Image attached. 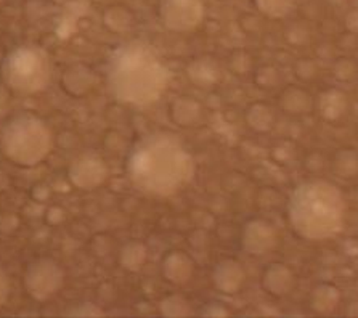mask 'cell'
Wrapping results in <instances>:
<instances>
[{
  "mask_svg": "<svg viewBox=\"0 0 358 318\" xmlns=\"http://www.w3.org/2000/svg\"><path fill=\"white\" fill-rule=\"evenodd\" d=\"M127 175L138 191L167 198L193 179L194 161L177 136L156 132L140 138L130 150Z\"/></svg>",
  "mask_w": 358,
  "mask_h": 318,
  "instance_id": "cell-1",
  "label": "cell"
},
{
  "mask_svg": "<svg viewBox=\"0 0 358 318\" xmlns=\"http://www.w3.org/2000/svg\"><path fill=\"white\" fill-rule=\"evenodd\" d=\"M106 80L117 101L146 106L161 99L171 82V73L148 44L132 41L111 53Z\"/></svg>",
  "mask_w": 358,
  "mask_h": 318,
  "instance_id": "cell-2",
  "label": "cell"
},
{
  "mask_svg": "<svg viewBox=\"0 0 358 318\" xmlns=\"http://www.w3.org/2000/svg\"><path fill=\"white\" fill-rule=\"evenodd\" d=\"M345 199L336 185L327 180L299 183L287 201V219L292 231L302 240L323 241L344 227Z\"/></svg>",
  "mask_w": 358,
  "mask_h": 318,
  "instance_id": "cell-3",
  "label": "cell"
},
{
  "mask_svg": "<svg viewBox=\"0 0 358 318\" xmlns=\"http://www.w3.org/2000/svg\"><path fill=\"white\" fill-rule=\"evenodd\" d=\"M0 148L5 158L16 166L32 167L50 154L53 137L41 117L20 115L5 124L0 133Z\"/></svg>",
  "mask_w": 358,
  "mask_h": 318,
  "instance_id": "cell-4",
  "label": "cell"
},
{
  "mask_svg": "<svg viewBox=\"0 0 358 318\" xmlns=\"http://www.w3.org/2000/svg\"><path fill=\"white\" fill-rule=\"evenodd\" d=\"M2 80L18 94H37L47 89L52 78L48 55L41 47L21 45L13 48L0 64Z\"/></svg>",
  "mask_w": 358,
  "mask_h": 318,
  "instance_id": "cell-5",
  "label": "cell"
},
{
  "mask_svg": "<svg viewBox=\"0 0 358 318\" xmlns=\"http://www.w3.org/2000/svg\"><path fill=\"white\" fill-rule=\"evenodd\" d=\"M64 284V272L53 259H37L24 272V288L36 301H47L59 293Z\"/></svg>",
  "mask_w": 358,
  "mask_h": 318,
  "instance_id": "cell-6",
  "label": "cell"
},
{
  "mask_svg": "<svg viewBox=\"0 0 358 318\" xmlns=\"http://www.w3.org/2000/svg\"><path fill=\"white\" fill-rule=\"evenodd\" d=\"M159 21L172 32L196 29L204 20L203 0H159Z\"/></svg>",
  "mask_w": 358,
  "mask_h": 318,
  "instance_id": "cell-7",
  "label": "cell"
},
{
  "mask_svg": "<svg viewBox=\"0 0 358 318\" xmlns=\"http://www.w3.org/2000/svg\"><path fill=\"white\" fill-rule=\"evenodd\" d=\"M68 177L79 190H94L108 177V167L99 156L84 154L74 159L68 169Z\"/></svg>",
  "mask_w": 358,
  "mask_h": 318,
  "instance_id": "cell-8",
  "label": "cell"
},
{
  "mask_svg": "<svg viewBox=\"0 0 358 318\" xmlns=\"http://www.w3.org/2000/svg\"><path fill=\"white\" fill-rule=\"evenodd\" d=\"M278 243V235L267 220L254 219L244 225L241 233V246L248 254L264 256L273 250Z\"/></svg>",
  "mask_w": 358,
  "mask_h": 318,
  "instance_id": "cell-9",
  "label": "cell"
},
{
  "mask_svg": "<svg viewBox=\"0 0 358 318\" xmlns=\"http://www.w3.org/2000/svg\"><path fill=\"white\" fill-rule=\"evenodd\" d=\"M214 287L225 294H235L241 289L246 280L241 263L233 259H225L217 263L213 272Z\"/></svg>",
  "mask_w": 358,
  "mask_h": 318,
  "instance_id": "cell-10",
  "label": "cell"
},
{
  "mask_svg": "<svg viewBox=\"0 0 358 318\" xmlns=\"http://www.w3.org/2000/svg\"><path fill=\"white\" fill-rule=\"evenodd\" d=\"M260 284L265 293L275 298H283L294 288V273L285 263H272L264 270Z\"/></svg>",
  "mask_w": 358,
  "mask_h": 318,
  "instance_id": "cell-11",
  "label": "cell"
},
{
  "mask_svg": "<svg viewBox=\"0 0 358 318\" xmlns=\"http://www.w3.org/2000/svg\"><path fill=\"white\" fill-rule=\"evenodd\" d=\"M194 263L185 252L172 251L161 262V273L166 282L172 284H185L193 277Z\"/></svg>",
  "mask_w": 358,
  "mask_h": 318,
  "instance_id": "cell-12",
  "label": "cell"
},
{
  "mask_svg": "<svg viewBox=\"0 0 358 318\" xmlns=\"http://www.w3.org/2000/svg\"><path fill=\"white\" fill-rule=\"evenodd\" d=\"M96 78L90 68L84 64H76V66L68 68L63 73L62 87L71 96H83L94 89Z\"/></svg>",
  "mask_w": 358,
  "mask_h": 318,
  "instance_id": "cell-13",
  "label": "cell"
},
{
  "mask_svg": "<svg viewBox=\"0 0 358 318\" xmlns=\"http://www.w3.org/2000/svg\"><path fill=\"white\" fill-rule=\"evenodd\" d=\"M201 106L196 101L187 96L177 99L171 105V120L182 127L194 126L201 120Z\"/></svg>",
  "mask_w": 358,
  "mask_h": 318,
  "instance_id": "cell-14",
  "label": "cell"
},
{
  "mask_svg": "<svg viewBox=\"0 0 358 318\" xmlns=\"http://www.w3.org/2000/svg\"><path fill=\"white\" fill-rule=\"evenodd\" d=\"M280 99L281 108L286 113H291V115H303V113H308L313 105L310 94H307L306 90L297 87L286 89Z\"/></svg>",
  "mask_w": 358,
  "mask_h": 318,
  "instance_id": "cell-15",
  "label": "cell"
},
{
  "mask_svg": "<svg viewBox=\"0 0 358 318\" xmlns=\"http://www.w3.org/2000/svg\"><path fill=\"white\" fill-rule=\"evenodd\" d=\"M188 74L189 79L196 82L199 87H210L219 79V68L209 58H201L189 64Z\"/></svg>",
  "mask_w": 358,
  "mask_h": 318,
  "instance_id": "cell-16",
  "label": "cell"
},
{
  "mask_svg": "<svg viewBox=\"0 0 358 318\" xmlns=\"http://www.w3.org/2000/svg\"><path fill=\"white\" fill-rule=\"evenodd\" d=\"M318 110L322 113V116L327 117V120H338V117L343 116L347 110V100L344 94H341L339 90L324 92V94L320 96Z\"/></svg>",
  "mask_w": 358,
  "mask_h": 318,
  "instance_id": "cell-17",
  "label": "cell"
},
{
  "mask_svg": "<svg viewBox=\"0 0 358 318\" xmlns=\"http://www.w3.org/2000/svg\"><path fill=\"white\" fill-rule=\"evenodd\" d=\"M246 121L249 124V127L254 129V131L267 132L273 126L275 115L270 106L264 103H256L249 106V110L246 113Z\"/></svg>",
  "mask_w": 358,
  "mask_h": 318,
  "instance_id": "cell-18",
  "label": "cell"
},
{
  "mask_svg": "<svg viewBox=\"0 0 358 318\" xmlns=\"http://www.w3.org/2000/svg\"><path fill=\"white\" fill-rule=\"evenodd\" d=\"M339 303L338 289L329 287V284H322L312 294V307L320 314H328L334 310V307Z\"/></svg>",
  "mask_w": 358,
  "mask_h": 318,
  "instance_id": "cell-19",
  "label": "cell"
},
{
  "mask_svg": "<svg viewBox=\"0 0 358 318\" xmlns=\"http://www.w3.org/2000/svg\"><path fill=\"white\" fill-rule=\"evenodd\" d=\"M252 2L260 13L273 20L285 18L296 5V0H252Z\"/></svg>",
  "mask_w": 358,
  "mask_h": 318,
  "instance_id": "cell-20",
  "label": "cell"
},
{
  "mask_svg": "<svg viewBox=\"0 0 358 318\" xmlns=\"http://www.w3.org/2000/svg\"><path fill=\"white\" fill-rule=\"evenodd\" d=\"M146 259V251L140 243H130L122 250L121 263L127 270H138L142 268Z\"/></svg>",
  "mask_w": 358,
  "mask_h": 318,
  "instance_id": "cell-21",
  "label": "cell"
},
{
  "mask_svg": "<svg viewBox=\"0 0 358 318\" xmlns=\"http://www.w3.org/2000/svg\"><path fill=\"white\" fill-rule=\"evenodd\" d=\"M159 312L166 317H188L192 315V307L182 296H169L161 301Z\"/></svg>",
  "mask_w": 358,
  "mask_h": 318,
  "instance_id": "cell-22",
  "label": "cell"
},
{
  "mask_svg": "<svg viewBox=\"0 0 358 318\" xmlns=\"http://www.w3.org/2000/svg\"><path fill=\"white\" fill-rule=\"evenodd\" d=\"M68 315H74V317H100V315H103V312L99 309V307H95L94 304L85 303L83 305L74 307L73 310H69Z\"/></svg>",
  "mask_w": 358,
  "mask_h": 318,
  "instance_id": "cell-23",
  "label": "cell"
},
{
  "mask_svg": "<svg viewBox=\"0 0 358 318\" xmlns=\"http://www.w3.org/2000/svg\"><path fill=\"white\" fill-rule=\"evenodd\" d=\"M10 296V278L5 270L0 267V307L8 301Z\"/></svg>",
  "mask_w": 358,
  "mask_h": 318,
  "instance_id": "cell-24",
  "label": "cell"
},
{
  "mask_svg": "<svg viewBox=\"0 0 358 318\" xmlns=\"http://www.w3.org/2000/svg\"><path fill=\"white\" fill-rule=\"evenodd\" d=\"M203 315H206V317H227L229 315V312H227L224 307H220L217 304H210L203 310Z\"/></svg>",
  "mask_w": 358,
  "mask_h": 318,
  "instance_id": "cell-25",
  "label": "cell"
},
{
  "mask_svg": "<svg viewBox=\"0 0 358 318\" xmlns=\"http://www.w3.org/2000/svg\"><path fill=\"white\" fill-rule=\"evenodd\" d=\"M3 2V0H0V3H2Z\"/></svg>",
  "mask_w": 358,
  "mask_h": 318,
  "instance_id": "cell-26",
  "label": "cell"
}]
</instances>
